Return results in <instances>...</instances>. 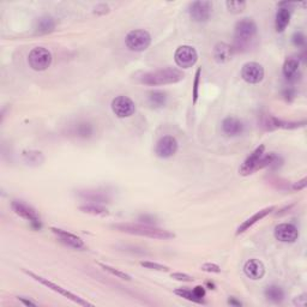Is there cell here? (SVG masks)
I'll list each match as a JSON object with an SVG mask.
<instances>
[{"label": "cell", "mask_w": 307, "mask_h": 307, "mask_svg": "<svg viewBox=\"0 0 307 307\" xmlns=\"http://www.w3.org/2000/svg\"><path fill=\"white\" fill-rule=\"evenodd\" d=\"M17 299H18V301H21L22 304H24L25 306H38V304L36 303H34V301H31V300L25 299V298H23V297H18Z\"/></svg>", "instance_id": "cell-43"}, {"label": "cell", "mask_w": 307, "mask_h": 307, "mask_svg": "<svg viewBox=\"0 0 307 307\" xmlns=\"http://www.w3.org/2000/svg\"><path fill=\"white\" fill-rule=\"evenodd\" d=\"M264 152H265V146H264V144H260L259 147L256 148L252 154H250L249 157L244 161V163L241 164L240 170H239L240 174L246 177V175H250L252 174V173L257 172L258 162H259V158L261 157Z\"/></svg>", "instance_id": "cell-14"}, {"label": "cell", "mask_w": 307, "mask_h": 307, "mask_svg": "<svg viewBox=\"0 0 307 307\" xmlns=\"http://www.w3.org/2000/svg\"><path fill=\"white\" fill-rule=\"evenodd\" d=\"M55 21H54L53 17L51 16H44L40 17L38 19V23H36L35 30L36 34H40V35H45V34H50L54 31L55 29Z\"/></svg>", "instance_id": "cell-23"}, {"label": "cell", "mask_w": 307, "mask_h": 307, "mask_svg": "<svg viewBox=\"0 0 307 307\" xmlns=\"http://www.w3.org/2000/svg\"><path fill=\"white\" fill-rule=\"evenodd\" d=\"M265 71L260 64L255 61L246 62L241 69V77L249 84H258L263 81Z\"/></svg>", "instance_id": "cell-12"}, {"label": "cell", "mask_w": 307, "mask_h": 307, "mask_svg": "<svg viewBox=\"0 0 307 307\" xmlns=\"http://www.w3.org/2000/svg\"><path fill=\"white\" fill-rule=\"evenodd\" d=\"M53 60L52 53L45 47H35L30 51L28 56L29 66L34 71H45L51 66Z\"/></svg>", "instance_id": "cell-6"}, {"label": "cell", "mask_w": 307, "mask_h": 307, "mask_svg": "<svg viewBox=\"0 0 307 307\" xmlns=\"http://www.w3.org/2000/svg\"><path fill=\"white\" fill-rule=\"evenodd\" d=\"M306 186H307V178H304V179H301V180L298 181V183L293 184L292 189L294 190V191H301V190L305 189Z\"/></svg>", "instance_id": "cell-40"}, {"label": "cell", "mask_w": 307, "mask_h": 307, "mask_svg": "<svg viewBox=\"0 0 307 307\" xmlns=\"http://www.w3.org/2000/svg\"><path fill=\"white\" fill-rule=\"evenodd\" d=\"M174 294L178 295V297H180V298H184V299H186L189 301H192V303H195V304H204L203 300L198 299V298L196 297L195 294H193V292L189 291V289H185V288L175 289Z\"/></svg>", "instance_id": "cell-30"}, {"label": "cell", "mask_w": 307, "mask_h": 307, "mask_svg": "<svg viewBox=\"0 0 307 307\" xmlns=\"http://www.w3.org/2000/svg\"><path fill=\"white\" fill-rule=\"evenodd\" d=\"M142 222H146V223H155V218L153 217V216H148V215H144L141 217Z\"/></svg>", "instance_id": "cell-44"}, {"label": "cell", "mask_w": 307, "mask_h": 307, "mask_svg": "<svg viewBox=\"0 0 307 307\" xmlns=\"http://www.w3.org/2000/svg\"><path fill=\"white\" fill-rule=\"evenodd\" d=\"M11 207L15 211L16 215L21 216L22 218L27 220L28 222H30L31 227L35 229L41 228V221H40V216L36 210L30 205H28L27 203L22 201H12L11 203Z\"/></svg>", "instance_id": "cell-7"}, {"label": "cell", "mask_w": 307, "mask_h": 307, "mask_svg": "<svg viewBox=\"0 0 307 307\" xmlns=\"http://www.w3.org/2000/svg\"><path fill=\"white\" fill-rule=\"evenodd\" d=\"M300 67V60L295 56H289L284 61L283 67H282V73L284 78L288 79V81H293L295 79V77L298 76Z\"/></svg>", "instance_id": "cell-22"}, {"label": "cell", "mask_w": 307, "mask_h": 307, "mask_svg": "<svg viewBox=\"0 0 307 307\" xmlns=\"http://www.w3.org/2000/svg\"><path fill=\"white\" fill-rule=\"evenodd\" d=\"M226 6L229 12L232 13H240L245 10L246 2L245 1H226Z\"/></svg>", "instance_id": "cell-33"}, {"label": "cell", "mask_w": 307, "mask_h": 307, "mask_svg": "<svg viewBox=\"0 0 307 307\" xmlns=\"http://www.w3.org/2000/svg\"><path fill=\"white\" fill-rule=\"evenodd\" d=\"M179 149V143L177 138L173 136H163L158 139L155 147V154L160 158H170L177 154Z\"/></svg>", "instance_id": "cell-10"}, {"label": "cell", "mask_w": 307, "mask_h": 307, "mask_svg": "<svg viewBox=\"0 0 307 307\" xmlns=\"http://www.w3.org/2000/svg\"><path fill=\"white\" fill-rule=\"evenodd\" d=\"M174 60L175 64L181 69H191L198 60V53L196 48L184 45V46H180L175 51Z\"/></svg>", "instance_id": "cell-8"}, {"label": "cell", "mask_w": 307, "mask_h": 307, "mask_svg": "<svg viewBox=\"0 0 307 307\" xmlns=\"http://www.w3.org/2000/svg\"><path fill=\"white\" fill-rule=\"evenodd\" d=\"M274 210H275V206H269V207H265V209H261L259 210V211L256 212L254 216L247 218L246 221H244V222L239 226V228L237 229V235H240V234H243V233H245L246 230H249L252 226H254V224L259 222V221L263 220L264 217H266L269 214H271Z\"/></svg>", "instance_id": "cell-20"}, {"label": "cell", "mask_w": 307, "mask_h": 307, "mask_svg": "<svg viewBox=\"0 0 307 307\" xmlns=\"http://www.w3.org/2000/svg\"><path fill=\"white\" fill-rule=\"evenodd\" d=\"M189 12L191 18L198 23H204L210 18L212 12V2L206 0H198L190 5Z\"/></svg>", "instance_id": "cell-11"}, {"label": "cell", "mask_w": 307, "mask_h": 307, "mask_svg": "<svg viewBox=\"0 0 307 307\" xmlns=\"http://www.w3.org/2000/svg\"><path fill=\"white\" fill-rule=\"evenodd\" d=\"M258 33V27L251 18H243L235 24L234 29V51L247 50L254 42Z\"/></svg>", "instance_id": "cell-3"}, {"label": "cell", "mask_w": 307, "mask_h": 307, "mask_svg": "<svg viewBox=\"0 0 307 307\" xmlns=\"http://www.w3.org/2000/svg\"><path fill=\"white\" fill-rule=\"evenodd\" d=\"M113 228L119 230V232L127 233V234L157 239V240H169V239L175 238L174 233L169 232V230H166V229L156 228V227H152V226H149V224L119 223V224H114Z\"/></svg>", "instance_id": "cell-1"}, {"label": "cell", "mask_w": 307, "mask_h": 307, "mask_svg": "<svg viewBox=\"0 0 307 307\" xmlns=\"http://www.w3.org/2000/svg\"><path fill=\"white\" fill-rule=\"evenodd\" d=\"M295 89H293V88H286V89L283 90V98L286 99L287 101H292L293 99L295 98Z\"/></svg>", "instance_id": "cell-41"}, {"label": "cell", "mask_w": 307, "mask_h": 307, "mask_svg": "<svg viewBox=\"0 0 307 307\" xmlns=\"http://www.w3.org/2000/svg\"><path fill=\"white\" fill-rule=\"evenodd\" d=\"M228 304H229V305H232V306H241V305H243V304H241L240 301L237 300V299H235V298H233V297L228 300Z\"/></svg>", "instance_id": "cell-45"}, {"label": "cell", "mask_w": 307, "mask_h": 307, "mask_svg": "<svg viewBox=\"0 0 307 307\" xmlns=\"http://www.w3.org/2000/svg\"><path fill=\"white\" fill-rule=\"evenodd\" d=\"M110 106H112L113 113L120 119L130 118L136 113V103L129 96H116Z\"/></svg>", "instance_id": "cell-9"}, {"label": "cell", "mask_w": 307, "mask_h": 307, "mask_svg": "<svg viewBox=\"0 0 307 307\" xmlns=\"http://www.w3.org/2000/svg\"><path fill=\"white\" fill-rule=\"evenodd\" d=\"M141 265L144 266V268H147V269L156 270V271H163V272L169 271L168 266L162 265V264H158V263H154V261H149V260L141 261Z\"/></svg>", "instance_id": "cell-34"}, {"label": "cell", "mask_w": 307, "mask_h": 307, "mask_svg": "<svg viewBox=\"0 0 307 307\" xmlns=\"http://www.w3.org/2000/svg\"><path fill=\"white\" fill-rule=\"evenodd\" d=\"M23 271L28 275V276H30L31 278H34V280H35V281H38L39 283L44 284V286H46L47 288H50L51 291L58 293V294L62 295V297L67 298V299L71 300V301H73V303L77 304V305H79V306H93V304L88 303V301L84 300L83 298H81V297H78V295L73 294V293H71L70 291H67L66 288H62V287L59 286V284L54 283V282H52V281L47 280V278H45V277H42V276H39V275L34 274V272L28 271V270H25V269L23 270Z\"/></svg>", "instance_id": "cell-4"}, {"label": "cell", "mask_w": 307, "mask_h": 307, "mask_svg": "<svg viewBox=\"0 0 307 307\" xmlns=\"http://www.w3.org/2000/svg\"><path fill=\"white\" fill-rule=\"evenodd\" d=\"M94 132V127L90 123H79L75 127V135L79 138H89L92 137Z\"/></svg>", "instance_id": "cell-28"}, {"label": "cell", "mask_w": 307, "mask_h": 307, "mask_svg": "<svg viewBox=\"0 0 307 307\" xmlns=\"http://www.w3.org/2000/svg\"><path fill=\"white\" fill-rule=\"evenodd\" d=\"M99 265H100L101 268L104 270V271L109 272L110 275H113V276H115V277H118V278H121V280H125V281H131V280H132L129 274H126V272L121 271V270H119V269H116V268H113V266L108 265V264L99 263Z\"/></svg>", "instance_id": "cell-29"}, {"label": "cell", "mask_w": 307, "mask_h": 307, "mask_svg": "<svg viewBox=\"0 0 307 307\" xmlns=\"http://www.w3.org/2000/svg\"><path fill=\"white\" fill-rule=\"evenodd\" d=\"M294 4L292 2H280L278 4V10L276 12V17H275V29L277 33H282L288 27L289 22H291L292 11L289 6H293Z\"/></svg>", "instance_id": "cell-15"}, {"label": "cell", "mask_w": 307, "mask_h": 307, "mask_svg": "<svg viewBox=\"0 0 307 307\" xmlns=\"http://www.w3.org/2000/svg\"><path fill=\"white\" fill-rule=\"evenodd\" d=\"M244 272L249 278L254 281L261 280L265 275V266L258 259L247 260L244 265Z\"/></svg>", "instance_id": "cell-18"}, {"label": "cell", "mask_w": 307, "mask_h": 307, "mask_svg": "<svg viewBox=\"0 0 307 307\" xmlns=\"http://www.w3.org/2000/svg\"><path fill=\"white\" fill-rule=\"evenodd\" d=\"M23 157L28 163H41L44 161V156L40 152H24Z\"/></svg>", "instance_id": "cell-32"}, {"label": "cell", "mask_w": 307, "mask_h": 307, "mask_svg": "<svg viewBox=\"0 0 307 307\" xmlns=\"http://www.w3.org/2000/svg\"><path fill=\"white\" fill-rule=\"evenodd\" d=\"M264 295H265L266 300L274 304H281L284 300V291L276 284H271V286L266 287L265 291H264Z\"/></svg>", "instance_id": "cell-24"}, {"label": "cell", "mask_w": 307, "mask_h": 307, "mask_svg": "<svg viewBox=\"0 0 307 307\" xmlns=\"http://www.w3.org/2000/svg\"><path fill=\"white\" fill-rule=\"evenodd\" d=\"M292 44L295 47H304L306 44L305 35H304L303 31H295L292 36Z\"/></svg>", "instance_id": "cell-35"}, {"label": "cell", "mask_w": 307, "mask_h": 307, "mask_svg": "<svg viewBox=\"0 0 307 307\" xmlns=\"http://www.w3.org/2000/svg\"><path fill=\"white\" fill-rule=\"evenodd\" d=\"M202 77V69L198 67L195 73V81H193V88H192V103L196 104L198 101V96H200V83Z\"/></svg>", "instance_id": "cell-31"}, {"label": "cell", "mask_w": 307, "mask_h": 307, "mask_svg": "<svg viewBox=\"0 0 307 307\" xmlns=\"http://www.w3.org/2000/svg\"><path fill=\"white\" fill-rule=\"evenodd\" d=\"M306 301H307L306 294H303V295H300V297H298L297 299L294 300V304L297 306H305L306 305Z\"/></svg>", "instance_id": "cell-42"}, {"label": "cell", "mask_w": 307, "mask_h": 307, "mask_svg": "<svg viewBox=\"0 0 307 307\" xmlns=\"http://www.w3.org/2000/svg\"><path fill=\"white\" fill-rule=\"evenodd\" d=\"M51 230L56 235L59 239H60L61 243H64L65 245L72 247V249L76 250H82L84 249L85 245L81 238L77 237V235L73 234V233L67 232V230L60 229V228H51Z\"/></svg>", "instance_id": "cell-17"}, {"label": "cell", "mask_w": 307, "mask_h": 307, "mask_svg": "<svg viewBox=\"0 0 307 307\" xmlns=\"http://www.w3.org/2000/svg\"><path fill=\"white\" fill-rule=\"evenodd\" d=\"M192 292H193V294H195L196 297H197L198 299H201V300H203V298L205 297V294H206L205 288H204L203 286H197V287H195Z\"/></svg>", "instance_id": "cell-39"}, {"label": "cell", "mask_w": 307, "mask_h": 307, "mask_svg": "<svg viewBox=\"0 0 307 307\" xmlns=\"http://www.w3.org/2000/svg\"><path fill=\"white\" fill-rule=\"evenodd\" d=\"M184 72L174 67H166V69L152 71L141 76L139 82L144 85L157 87V85H167L179 83L184 79Z\"/></svg>", "instance_id": "cell-2"}, {"label": "cell", "mask_w": 307, "mask_h": 307, "mask_svg": "<svg viewBox=\"0 0 307 307\" xmlns=\"http://www.w3.org/2000/svg\"><path fill=\"white\" fill-rule=\"evenodd\" d=\"M206 284H207V286L210 287V289H215V284H214V283H211V282H207Z\"/></svg>", "instance_id": "cell-46"}, {"label": "cell", "mask_w": 307, "mask_h": 307, "mask_svg": "<svg viewBox=\"0 0 307 307\" xmlns=\"http://www.w3.org/2000/svg\"><path fill=\"white\" fill-rule=\"evenodd\" d=\"M275 238L281 243L292 244L299 239V230L292 223H280L275 227L274 230Z\"/></svg>", "instance_id": "cell-13"}, {"label": "cell", "mask_w": 307, "mask_h": 307, "mask_svg": "<svg viewBox=\"0 0 307 307\" xmlns=\"http://www.w3.org/2000/svg\"><path fill=\"white\" fill-rule=\"evenodd\" d=\"M233 53H234V48L226 42H218L214 47V59L218 64L229 61L232 59Z\"/></svg>", "instance_id": "cell-21"}, {"label": "cell", "mask_w": 307, "mask_h": 307, "mask_svg": "<svg viewBox=\"0 0 307 307\" xmlns=\"http://www.w3.org/2000/svg\"><path fill=\"white\" fill-rule=\"evenodd\" d=\"M201 270L205 272H210V274H220L221 268L217 265V264L214 263H205L201 266Z\"/></svg>", "instance_id": "cell-36"}, {"label": "cell", "mask_w": 307, "mask_h": 307, "mask_svg": "<svg viewBox=\"0 0 307 307\" xmlns=\"http://www.w3.org/2000/svg\"><path fill=\"white\" fill-rule=\"evenodd\" d=\"M109 12V6L107 4H99L98 6L94 8V13L99 16H104Z\"/></svg>", "instance_id": "cell-38"}, {"label": "cell", "mask_w": 307, "mask_h": 307, "mask_svg": "<svg viewBox=\"0 0 307 307\" xmlns=\"http://www.w3.org/2000/svg\"><path fill=\"white\" fill-rule=\"evenodd\" d=\"M81 211L85 212V214L90 215H96V216H103L108 214V210L106 207L101 206L100 204H88V205H82L79 206Z\"/></svg>", "instance_id": "cell-27"}, {"label": "cell", "mask_w": 307, "mask_h": 307, "mask_svg": "<svg viewBox=\"0 0 307 307\" xmlns=\"http://www.w3.org/2000/svg\"><path fill=\"white\" fill-rule=\"evenodd\" d=\"M170 276H172V278H174V280L181 281V282H193V281H195V278L192 276H190V275L187 274H183V272H173Z\"/></svg>", "instance_id": "cell-37"}, {"label": "cell", "mask_w": 307, "mask_h": 307, "mask_svg": "<svg viewBox=\"0 0 307 307\" xmlns=\"http://www.w3.org/2000/svg\"><path fill=\"white\" fill-rule=\"evenodd\" d=\"M305 123H297V121H284L281 119L275 118V116L269 115L265 120L263 121V126L266 130H275V129H299V127L304 126Z\"/></svg>", "instance_id": "cell-19"}, {"label": "cell", "mask_w": 307, "mask_h": 307, "mask_svg": "<svg viewBox=\"0 0 307 307\" xmlns=\"http://www.w3.org/2000/svg\"><path fill=\"white\" fill-rule=\"evenodd\" d=\"M125 45L132 52H144L152 45V35L144 29L131 30L125 38Z\"/></svg>", "instance_id": "cell-5"}, {"label": "cell", "mask_w": 307, "mask_h": 307, "mask_svg": "<svg viewBox=\"0 0 307 307\" xmlns=\"http://www.w3.org/2000/svg\"><path fill=\"white\" fill-rule=\"evenodd\" d=\"M82 198L88 202H92L93 204H102L107 203L108 197L106 195L101 192H95V191H84L79 193Z\"/></svg>", "instance_id": "cell-26"}, {"label": "cell", "mask_w": 307, "mask_h": 307, "mask_svg": "<svg viewBox=\"0 0 307 307\" xmlns=\"http://www.w3.org/2000/svg\"><path fill=\"white\" fill-rule=\"evenodd\" d=\"M222 131L226 136L228 137H238V136L243 135L244 130H245V125L240 119L234 118V116H227L222 121Z\"/></svg>", "instance_id": "cell-16"}, {"label": "cell", "mask_w": 307, "mask_h": 307, "mask_svg": "<svg viewBox=\"0 0 307 307\" xmlns=\"http://www.w3.org/2000/svg\"><path fill=\"white\" fill-rule=\"evenodd\" d=\"M148 101H149L150 106L154 108H162L167 103V94L160 92V90H155V92L149 94Z\"/></svg>", "instance_id": "cell-25"}]
</instances>
